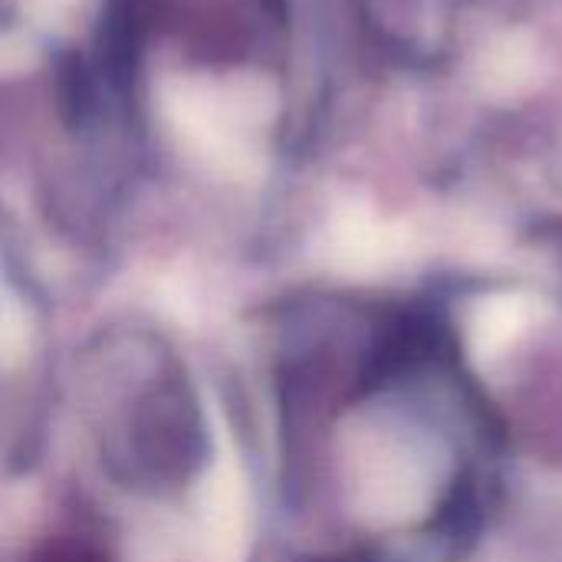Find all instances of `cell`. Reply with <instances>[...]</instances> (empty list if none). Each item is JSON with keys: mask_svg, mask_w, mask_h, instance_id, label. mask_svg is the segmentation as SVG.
Instances as JSON below:
<instances>
[{"mask_svg": "<svg viewBox=\"0 0 562 562\" xmlns=\"http://www.w3.org/2000/svg\"><path fill=\"white\" fill-rule=\"evenodd\" d=\"M105 454L115 474L148 491H171L198 474L207 454L204 412L178 366L158 369L135 389Z\"/></svg>", "mask_w": 562, "mask_h": 562, "instance_id": "1", "label": "cell"}, {"mask_svg": "<svg viewBox=\"0 0 562 562\" xmlns=\"http://www.w3.org/2000/svg\"><path fill=\"white\" fill-rule=\"evenodd\" d=\"M30 562H109V553L95 547L92 540L59 537V540H49L43 550H36V557Z\"/></svg>", "mask_w": 562, "mask_h": 562, "instance_id": "2", "label": "cell"}]
</instances>
